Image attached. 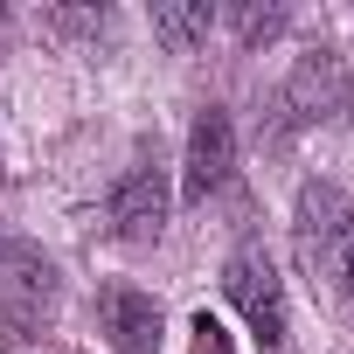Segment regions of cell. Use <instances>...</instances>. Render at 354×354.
<instances>
[{
	"label": "cell",
	"mask_w": 354,
	"mask_h": 354,
	"mask_svg": "<svg viewBox=\"0 0 354 354\" xmlns=\"http://www.w3.org/2000/svg\"><path fill=\"white\" fill-rule=\"evenodd\" d=\"M223 292H230V306L250 319V333H257V347H285V278H278V264L264 257V250H236L230 264H223Z\"/></svg>",
	"instance_id": "6da1fadb"
},
{
	"label": "cell",
	"mask_w": 354,
	"mask_h": 354,
	"mask_svg": "<svg viewBox=\"0 0 354 354\" xmlns=\"http://www.w3.org/2000/svg\"><path fill=\"white\" fill-rule=\"evenodd\" d=\"M56 292H63V278H56V264L35 243L0 236V313L15 326H42L56 313Z\"/></svg>",
	"instance_id": "7a4b0ae2"
},
{
	"label": "cell",
	"mask_w": 354,
	"mask_h": 354,
	"mask_svg": "<svg viewBox=\"0 0 354 354\" xmlns=\"http://www.w3.org/2000/svg\"><path fill=\"white\" fill-rule=\"evenodd\" d=\"M167 209H174V188H167L160 167H125L111 181V195H104V223L125 243H153L167 230Z\"/></svg>",
	"instance_id": "3957f363"
},
{
	"label": "cell",
	"mask_w": 354,
	"mask_h": 354,
	"mask_svg": "<svg viewBox=\"0 0 354 354\" xmlns=\"http://www.w3.org/2000/svg\"><path fill=\"white\" fill-rule=\"evenodd\" d=\"M230 167H236V125L223 104L195 111L188 125V160H181V202H209L223 181H230Z\"/></svg>",
	"instance_id": "277c9868"
},
{
	"label": "cell",
	"mask_w": 354,
	"mask_h": 354,
	"mask_svg": "<svg viewBox=\"0 0 354 354\" xmlns=\"http://www.w3.org/2000/svg\"><path fill=\"white\" fill-rule=\"evenodd\" d=\"M97 319H104L111 354H160V299H153V292L111 285V292L97 299Z\"/></svg>",
	"instance_id": "5b68a950"
},
{
	"label": "cell",
	"mask_w": 354,
	"mask_h": 354,
	"mask_svg": "<svg viewBox=\"0 0 354 354\" xmlns=\"http://www.w3.org/2000/svg\"><path fill=\"white\" fill-rule=\"evenodd\" d=\"M340 236H347V202L333 188H306L299 195V257L319 271V264H333Z\"/></svg>",
	"instance_id": "8992f818"
},
{
	"label": "cell",
	"mask_w": 354,
	"mask_h": 354,
	"mask_svg": "<svg viewBox=\"0 0 354 354\" xmlns=\"http://www.w3.org/2000/svg\"><path fill=\"white\" fill-rule=\"evenodd\" d=\"M326 104H333V63H326V56H306V63L292 70L285 97H278V111H285V132H292V125H313V118H326Z\"/></svg>",
	"instance_id": "52a82bcc"
},
{
	"label": "cell",
	"mask_w": 354,
	"mask_h": 354,
	"mask_svg": "<svg viewBox=\"0 0 354 354\" xmlns=\"http://www.w3.org/2000/svg\"><path fill=\"white\" fill-rule=\"evenodd\" d=\"M209 28H216V8H209V0H160V8H153V42L174 49V56L202 49Z\"/></svg>",
	"instance_id": "ba28073f"
},
{
	"label": "cell",
	"mask_w": 354,
	"mask_h": 354,
	"mask_svg": "<svg viewBox=\"0 0 354 354\" xmlns=\"http://www.w3.org/2000/svg\"><path fill=\"white\" fill-rule=\"evenodd\" d=\"M195 354H230V333H223V319H209V313H195Z\"/></svg>",
	"instance_id": "9c48e42d"
},
{
	"label": "cell",
	"mask_w": 354,
	"mask_h": 354,
	"mask_svg": "<svg viewBox=\"0 0 354 354\" xmlns=\"http://www.w3.org/2000/svg\"><path fill=\"white\" fill-rule=\"evenodd\" d=\"M333 278H340V292L354 299V223H347V236H340V250H333Z\"/></svg>",
	"instance_id": "30bf717a"
},
{
	"label": "cell",
	"mask_w": 354,
	"mask_h": 354,
	"mask_svg": "<svg viewBox=\"0 0 354 354\" xmlns=\"http://www.w3.org/2000/svg\"><path fill=\"white\" fill-rule=\"evenodd\" d=\"M0 174H8V167H0Z\"/></svg>",
	"instance_id": "8fae6325"
}]
</instances>
